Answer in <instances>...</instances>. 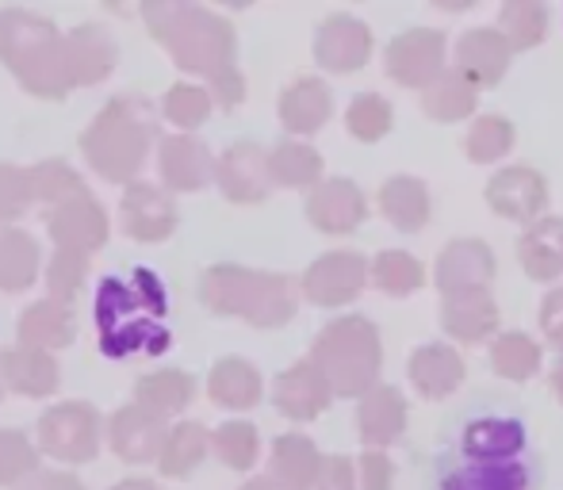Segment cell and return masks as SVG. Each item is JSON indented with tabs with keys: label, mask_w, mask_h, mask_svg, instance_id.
I'll return each instance as SVG.
<instances>
[{
	"label": "cell",
	"mask_w": 563,
	"mask_h": 490,
	"mask_svg": "<svg viewBox=\"0 0 563 490\" xmlns=\"http://www.w3.org/2000/svg\"><path fill=\"white\" fill-rule=\"evenodd\" d=\"M407 376L422 399H445L464 383V357L452 345H418L407 360Z\"/></svg>",
	"instance_id": "28"
},
{
	"label": "cell",
	"mask_w": 563,
	"mask_h": 490,
	"mask_svg": "<svg viewBox=\"0 0 563 490\" xmlns=\"http://www.w3.org/2000/svg\"><path fill=\"white\" fill-rule=\"evenodd\" d=\"M273 188H314L322 180V154L303 138H284L268 149Z\"/></svg>",
	"instance_id": "35"
},
{
	"label": "cell",
	"mask_w": 563,
	"mask_h": 490,
	"mask_svg": "<svg viewBox=\"0 0 563 490\" xmlns=\"http://www.w3.org/2000/svg\"><path fill=\"white\" fill-rule=\"evenodd\" d=\"M0 383H4V391L23 394V399H46L62 383L58 357L31 349V345H12L0 353Z\"/></svg>",
	"instance_id": "22"
},
{
	"label": "cell",
	"mask_w": 563,
	"mask_h": 490,
	"mask_svg": "<svg viewBox=\"0 0 563 490\" xmlns=\"http://www.w3.org/2000/svg\"><path fill=\"white\" fill-rule=\"evenodd\" d=\"M92 257L77 249H54V257L46 260L43 268V283L51 291V299H62V303H74L85 291V280H89Z\"/></svg>",
	"instance_id": "44"
},
{
	"label": "cell",
	"mask_w": 563,
	"mask_h": 490,
	"mask_svg": "<svg viewBox=\"0 0 563 490\" xmlns=\"http://www.w3.org/2000/svg\"><path fill=\"white\" fill-rule=\"evenodd\" d=\"M157 138V112L146 97L119 92L97 112V120L85 126L81 154L97 169V177L112 185H134L146 169L150 149Z\"/></svg>",
	"instance_id": "2"
},
{
	"label": "cell",
	"mask_w": 563,
	"mask_h": 490,
	"mask_svg": "<svg viewBox=\"0 0 563 490\" xmlns=\"http://www.w3.org/2000/svg\"><path fill=\"white\" fill-rule=\"evenodd\" d=\"M104 441V417L92 402H58L35 425V448L58 464L97 460Z\"/></svg>",
	"instance_id": "6"
},
{
	"label": "cell",
	"mask_w": 563,
	"mask_h": 490,
	"mask_svg": "<svg viewBox=\"0 0 563 490\" xmlns=\"http://www.w3.org/2000/svg\"><path fill=\"white\" fill-rule=\"evenodd\" d=\"M307 223L322 234H353L368 219V200L349 177L319 180L307 196Z\"/></svg>",
	"instance_id": "15"
},
{
	"label": "cell",
	"mask_w": 563,
	"mask_h": 490,
	"mask_svg": "<svg viewBox=\"0 0 563 490\" xmlns=\"http://www.w3.org/2000/svg\"><path fill=\"white\" fill-rule=\"evenodd\" d=\"M441 330L452 342L479 345L498 330V303L487 288H464L441 296Z\"/></svg>",
	"instance_id": "18"
},
{
	"label": "cell",
	"mask_w": 563,
	"mask_h": 490,
	"mask_svg": "<svg viewBox=\"0 0 563 490\" xmlns=\"http://www.w3.org/2000/svg\"><path fill=\"white\" fill-rule=\"evenodd\" d=\"M192 399H196V379L180 368L146 371V376H139V383H134V402L154 410V414H162L165 422H169L173 414H180V410H188Z\"/></svg>",
	"instance_id": "34"
},
{
	"label": "cell",
	"mask_w": 563,
	"mask_h": 490,
	"mask_svg": "<svg viewBox=\"0 0 563 490\" xmlns=\"http://www.w3.org/2000/svg\"><path fill=\"white\" fill-rule=\"evenodd\" d=\"M211 453V430L203 422H177L165 433V445L157 453V471L165 479H188Z\"/></svg>",
	"instance_id": "33"
},
{
	"label": "cell",
	"mask_w": 563,
	"mask_h": 490,
	"mask_svg": "<svg viewBox=\"0 0 563 490\" xmlns=\"http://www.w3.org/2000/svg\"><path fill=\"white\" fill-rule=\"evenodd\" d=\"M314 490H356V468L349 456H322V471Z\"/></svg>",
	"instance_id": "50"
},
{
	"label": "cell",
	"mask_w": 563,
	"mask_h": 490,
	"mask_svg": "<svg viewBox=\"0 0 563 490\" xmlns=\"http://www.w3.org/2000/svg\"><path fill=\"white\" fill-rule=\"evenodd\" d=\"M165 433H169V422L139 402L119 407L104 425L108 445L123 464H154L165 445Z\"/></svg>",
	"instance_id": "14"
},
{
	"label": "cell",
	"mask_w": 563,
	"mask_h": 490,
	"mask_svg": "<svg viewBox=\"0 0 563 490\" xmlns=\"http://www.w3.org/2000/svg\"><path fill=\"white\" fill-rule=\"evenodd\" d=\"M200 303L219 319H245L257 330H280L296 319L299 291L284 272L245 265H211L200 276Z\"/></svg>",
	"instance_id": "4"
},
{
	"label": "cell",
	"mask_w": 563,
	"mask_h": 490,
	"mask_svg": "<svg viewBox=\"0 0 563 490\" xmlns=\"http://www.w3.org/2000/svg\"><path fill=\"white\" fill-rule=\"evenodd\" d=\"M307 360L322 371L330 394H338V399H361V394H368L379 383V368H384L379 330L364 314L334 319L319 330Z\"/></svg>",
	"instance_id": "5"
},
{
	"label": "cell",
	"mask_w": 563,
	"mask_h": 490,
	"mask_svg": "<svg viewBox=\"0 0 563 490\" xmlns=\"http://www.w3.org/2000/svg\"><path fill=\"white\" fill-rule=\"evenodd\" d=\"M203 89L211 92V104H219V108H227V112H234V108L245 100V77H242V69H227L223 77L208 81Z\"/></svg>",
	"instance_id": "51"
},
{
	"label": "cell",
	"mask_w": 563,
	"mask_h": 490,
	"mask_svg": "<svg viewBox=\"0 0 563 490\" xmlns=\"http://www.w3.org/2000/svg\"><path fill=\"white\" fill-rule=\"evenodd\" d=\"M490 280H495V253L479 238L449 242L433 260V283H438L441 296L464 288H487Z\"/></svg>",
	"instance_id": "19"
},
{
	"label": "cell",
	"mask_w": 563,
	"mask_h": 490,
	"mask_svg": "<svg viewBox=\"0 0 563 490\" xmlns=\"http://www.w3.org/2000/svg\"><path fill=\"white\" fill-rule=\"evenodd\" d=\"M438 8H445V12H464V8H472V0H438Z\"/></svg>",
	"instance_id": "55"
},
{
	"label": "cell",
	"mask_w": 563,
	"mask_h": 490,
	"mask_svg": "<svg viewBox=\"0 0 563 490\" xmlns=\"http://www.w3.org/2000/svg\"><path fill=\"white\" fill-rule=\"evenodd\" d=\"M322 471V453L311 437L303 433H284L273 441V456H268V483L273 490H314Z\"/></svg>",
	"instance_id": "25"
},
{
	"label": "cell",
	"mask_w": 563,
	"mask_h": 490,
	"mask_svg": "<svg viewBox=\"0 0 563 490\" xmlns=\"http://www.w3.org/2000/svg\"><path fill=\"white\" fill-rule=\"evenodd\" d=\"M518 260L529 280H537V283L560 280L563 276V219L541 215L537 223H529L526 234L518 238Z\"/></svg>",
	"instance_id": "27"
},
{
	"label": "cell",
	"mask_w": 563,
	"mask_h": 490,
	"mask_svg": "<svg viewBox=\"0 0 563 490\" xmlns=\"http://www.w3.org/2000/svg\"><path fill=\"white\" fill-rule=\"evenodd\" d=\"M361 490H391L395 487V464L387 453H376V448H368V453L361 456Z\"/></svg>",
	"instance_id": "48"
},
{
	"label": "cell",
	"mask_w": 563,
	"mask_h": 490,
	"mask_svg": "<svg viewBox=\"0 0 563 490\" xmlns=\"http://www.w3.org/2000/svg\"><path fill=\"white\" fill-rule=\"evenodd\" d=\"M0 62L23 85V92L38 100H66L74 92L66 69V35L38 12L27 8L0 12Z\"/></svg>",
	"instance_id": "3"
},
{
	"label": "cell",
	"mask_w": 563,
	"mask_h": 490,
	"mask_svg": "<svg viewBox=\"0 0 563 490\" xmlns=\"http://www.w3.org/2000/svg\"><path fill=\"white\" fill-rule=\"evenodd\" d=\"M490 368L510 383H526L541 371V345L529 334L514 330V334H498L490 342Z\"/></svg>",
	"instance_id": "39"
},
{
	"label": "cell",
	"mask_w": 563,
	"mask_h": 490,
	"mask_svg": "<svg viewBox=\"0 0 563 490\" xmlns=\"http://www.w3.org/2000/svg\"><path fill=\"white\" fill-rule=\"evenodd\" d=\"M372 54V31L356 15H330L319 23V35H314V62H319L327 74H353L368 62Z\"/></svg>",
	"instance_id": "16"
},
{
	"label": "cell",
	"mask_w": 563,
	"mask_h": 490,
	"mask_svg": "<svg viewBox=\"0 0 563 490\" xmlns=\"http://www.w3.org/2000/svg\"><path fill=\"white\" fill-rule=\"evenodd\" d=\"M46 234H51L58 249H77L92 257L97 249H104L112 223H108L104 203L92 192H85L58 203V208H46Z\"/></svg>",
	"instance_id": "10"
},
{
	"label": "cell",
	"mask_w": 563,
	"mask_h": 490,
	"mask_svg": "<svg viewBox=\"0 0 563 490\" xmlns=\"http://www.w3.org/2000/svg\"><path fill=\"white\" fill-rule=\"evenodd\" d=\"M395 123V112L379 92H361L353 97V104L345 108V131L356 142H379Z\"/></svg>",
	"instance_id": "46"
},
{
	"label": "cell",
	"mask_w": 563,
	"mask_h": 490,
	"mask_svg": "<svg viewBox=\"0 0 563 490\" xmlns=\"http://www.w3.org/2000/svg\"><path fill=\"white\" fill-rule=\"evenodd\" d=\"M38 272H43V249H38L35 234L4 226L0 231V291L20 296L38 280Z\"/></svg>",
	"instance_id": "32"
},
{
	"label": "cell",
	"mask_w": 563,
	"mask_h": 490,
	"mask_svg": "<svg viewBox=\"0 0 563 490\" xmlns=\"http://www.w3.org/2000/svg\"><path fill=\"white\" fill-rule=\"evenodd\" d=\"M407 430V399H402L399 387L376 383L368 394H361V407H356V433L368 448L387 453L395 441Z\"/></svg>",
	"instance_id": "21"
},
{
	"label": "cell",
	"mask_w": 563,
	"mask_h": 490,
	"mask_svg": "<svg viewBox=\"0 0 563 490\" xmlns=\"http://www.w3.org/2000/svg\"><path fill=\"white\" fill-rule=\"evenodd\" d=\"M441 490H529V468L518 460L464 464V468L449 471Z\"/></svg>",
	"instance_id": "38"
},
{
	"label": "cell",
	"mask_w": 563,
	"mask_h": 490,
	"mask_svg": "<svg viewBox=\"0 0 563 490\" xmlns=\"http://www.w3.org/2000/svg\"><path fill=\"white\" fill-rule=\"evenodd\" d=\"M216 112L211 104V92L203 85H192V81H177L162 100V115L169 120L173 126H180V134H192L196 126H203Z\"/></svg>",
	"instance_id": "43"
},
{
	"label": "cell",
	"mask_w": 563,
	"mask_h": 490,
	"mask_svg": "<svg viewBox=\"0 0 563 490\" xmlns=\"http://www.w3.org/2000/svg\"><path fill=\"white\" fill-rule=\"evenodd\" d=\"M479 104V89L467 77H460L456 69H445L433 85L422 89V112L438 123H460L475 112Z\"/></svg>",
	"instance_id": "36"
},
{
	"label": "cell",
	"mask_w": 563,
	"mask_h": 490,
	"mask_svg": "<svg viewBox=\"0 0 563 490\" xmlns=\"http://www.w3.org/2000/svg\"><path fill=\"white\" fill-rule=\"evenodd\" d=\"M157 172L165 192H203L216 180V157L196 134H165L157 142Z\"/></svg>",
	"instance_id": "13"
},
{
	"label": "cell",
	"mask_w": 563,
	"mask_h": 490,
	"mask_svg": "<svg viewBox=\"0 0 563 490\" xmlns=\"http://www.w3.org/2000/svg\"><path fill=\"white\" fill-rule=\"evenodd\" d=\"M20 345H31V349L43 353H58L69 349L77 337V314L74 303H62V299H35L31 307H23L20 314Z\"/></svg>",
	"instance_id": "26"
},
{
	"label": "cell",
	"mask_w": 563,
	"mask_h": 490,
	"mask_svg": "<svg viewBox=\"0 0 563 490\" xmlns=\"http://www.w3.org/2000/svg\"><path fill=\"white\" fill-rule=\"evenodd\" d=\"M541 334L563 357V288H552L541 303Z\"/></svg>",
	"instance_id": "49"
},
{
	"label": "cell",
	"mask_w": 563,
	"mask_h": 490,
	"mask_svg": "<svg viewBox=\"0 0 563 490\" xmlns=\"http://www.w3.org/2000/svg\"><path fill=\"white\" fill-rule=\"evenodd\" d=\"M487 208L498 219H510V223H537L549 208V180L529 165L498 169L487 180Z\"/></svg>",
	"instance_id": "12"
},
{
	"label": "cell",
	"mask_w": 563,
	"mask_h": 490,
	"mask_svg": "<svg viewBox=\"0 0 563 490\" xmlns=\"http://www.w3.org/2000/svg\"><path fill=\"white\" fill-rule=\"evenodd\" d=\"M526 448V425L514 417H479L464 430V453L472 464L518 460Z\"/></svg>",
	"instance_id": "30"
},
{
	"label": "cell",
	"mask_w": 563,
	"mask_h": 490,
	"mask_svg": "<svg viewBox=\"0 0 563 490\" xmlns=\"http://www.w3.org/2000/svg\"><path fill=\"white\" fill-rule=\"evenodd\" d=\"M280 123L291 138H303V134H319L322 126L334 115V92L322 77H299L288 89L280 92Z\"/></svg>",
	"instance_id": "23"
},
{
	"label": "cell",
	"mask_w": 563,
	"mask_h": 490,
	"mask_svg": "<svg viewBox=\"0 0 563 490\" xmlns=\"http://www.w3.org/2000/svg\"><path fill=\"white\" fill-rule=\"evenodd\" d=\"M456 69L460 77L475 85V89H490L506 77L510 69V46L503 43L495 27H472L460 35L456 43Z\"/></svg>",
	"instance_id": "24"
},
{
	"label": "cell",
	"mask_w": 563,
	"mask_h": 490,
	"mask_svg": "<svg viewBox=\"0 0 563 490\" xmlns=\"http://www.w3.org/2000/svg\"><path fill=\"white\" fill-rule=\"evenodd\" d=\"M216 185L230 203H242V208L268 200V192H273V180H268V149L250 138L227 146L223 157H216Z\"/></svg>",
	"instance_id": "11"
},
{
	"label": "cell",
	"mask_w": 563,
	"mask_h": 490,
	"mask_svg": "<svg viewBox=\"0 0 563 490\" xmlns=\"http://www.w3.org/2000/svg\"><path fill=\"white\" fill-rule=\"evenodd\" d=\"M180 223L177 200L162 185L134 180L119 200V226L131 242H165Z\"/></svg>",
	"instance_id": "9"
},
{
	"label": "cell",
	"mask_w": 563,
	"mask_h": 490,
	"mask_svg": "<svg viewBox=\"0 0 563 490\" xmlns=\"http://www.w3.org/2000/svg\"><path fill=\"white\" fill-rule=\"evenodd\" d=\"M265 394V379L245 357H223L208 371V399L223 410H253Z\"/></svg>",
	"instance_id": "29"
},
{
	"label": "cell",
	"mask_w": 563,
	"mask_h": 490,
	"mask_svg": "<svg viewBox=\"0 0 563 490\" xmlns=\"http://www.w3.org/2000/svg\"><path fill=\"white\" fill-rule=\"evenodd\" d=\"M498 35L503 43L514 51H533V46L544 43L549 35V8L537 4V0H514V4H503L498 12Z\"/></svg>",
	"instance_id": "37"
},
{
	"label": "cell",
	"mask_w": 563,
	"mask_h": 490,
	"mask_svg": "<svg viewBox=\"0 0 563 490\" xmlns=\"http://www.w3.org/2000/svg\"><path fill=\"white\" fill-rule=\"evenodd\" d=\"M379 211H384V219L395 231L418 234L430 223V188L418 177L399 172V177L384 180V188H379Z\"/></svg>",
	"instance_id": "31"
},
{
	"label": "cell",
	"mask_w": 563,
	"mask_h": 490,
	"mask_svg": "<svg viewBox=\"0 0 563 490\" xmlns=\"http://www.w3.org/2000/svg\"><path fill=\"white\" fill-rule=\"evenodd\" d=\"M27 177H31V196H35L38 203H46V208H58V203L89 192L81 172L62 162V157H46V162L31 165Z\"/></svg>",
	"instance_id": "40"
},
{
	"label": "cell",
	"mask_w": 563,
	"mask_h": 490,
	"mask_svg": "<svg viewBox=\"0 0 563 490\" xmlns=\"http://www.w3.org/2000/svg\"><path fill=\"white\" fill-rule=\"evenodd\" d=\"M238 490H273V483H268L265 476H257V479H250V483H242Z\"/></svg>",
	"instance_id": "56"
},
{
	"label": "cell",
	"mask_w": 563,
	"mask_h": 490,
	"mask_svg": "<svg viewBox=\"0 0 563 490\" xmlns=\"http://www.w3.org/2000/svg\"><path fill=\"white\" fill-rule=\"evenodd\" d=\"M154 43L169 51L177 69L203 81H216L227 69H238V35L234 23L203 4H173V0H150L142 4Z\"/></svg>",
	"instance_id": "1"
},
{
	"label": "cell",
	"mask_w": 563,
	"mask_h": 490,
	"mask_svg": "<svg viewBox=\"0 0 563 490\" xmlns=\"http://www.w3.org/2000/svg\"><path fill=\"white\" fill-rule=\"evenodd\" d=\"M330 387L322 379V371L311 360H296L288 371H280L273 383V402L288 422H314L319 414H327L330 407Z\"/></svg>",
	"instance_id": "20"
},
{
	"label": "cell",
	"mask_w": 563,
	"mask_h": 490,
	"mask_svg": "<svg viewBox=\"0 0 563 490\" xmlns=\"http://www.w3.org/2000/svg\"><path fill=\"white\" fill-rule=\"evenodd\" d=\"M211 453L219 456V464H227L230 471H250L257 464L261 453V433L250 422H223L211 433Z\"/></svg>",
	"instance_id": "45"
},
{
	"label": "cell",
	"mask_w": 563,
	"mask_h": 490,
	"mask_svg": "<svg viewBox=\"0 0 563 490\" xmlns=\"http://www.w3.org/2000/svg\"><path fill=\"white\" fill-rule=\"evenodd\" d=\"M364 288H368V260L356 249L322 253V257L311 260L307 272L299 276L303 299H311L314 307H330V311L353 303Z\"/></svg>",
	"instance_id": "7"
},
{
	"label": "cell",
	"mask_w": 563,
	"mask_h": 490,
	"mask_svg": "<svg viewBox=\"0 0 563 490\" xmlns=\"http://www.w3.org/2000/svg\"><path fill=\"white\" fill-rule=\"evenodd\" d=\"M0 402H4V383H0Z\"/></svg>",
	"instance_id": "57"
},
{
	"label": "cell",
	"mask_w": 563,
	"mask_h": 490,
	"mask_svg": "<svg viewBox=\"0 0 563 490\" xmlns=\"http://www.w3.org/2000/svg\"><path fill=\"white\" fill-rule=\"evenodd\" d=\"M387 77L402 89H426L445 74V35L438 27H410L387 43Z\"/></svg>",
	"instance_id": "8"
},
{
	"label": "cell",
	"mask_w": 563,
	"mask_h": 490,
	"mask_svg": "<svg viewBox=\"0 0 563 490\" xmlns=\"http://www.w3.org/2000/svg\"><path fill=\"white\" fill-rule=\"evenodd\" d=\"M514 142H518V126L506 120V115H479L464 138V154L475 165H490V162H503L514 149Z\"/></svg>",
	"instance_id": "42"
},
{
	"label": "cell",
	"mask_w": 563,
	"mask_h": 490,
	"mask_svg": "<svg viewBox=\"0 0 563 490\" xmlns=\"http://www.w3.org/2000/svg\"><path fill=\"white\" fill-rule=\"evenodd\" d=\"M549 383H552V394H556V399L563 402V357L556 360V365H552V371H549Z\"/></svg>",
	"instance_id": "54"
},
{
	"label": "cell",
	"mask_w": 563,
	"mask_h": 490,
	"mask_svg": "<svg viewBox=\"0 0 563 490\" xmlns=\"http://www.w3.org/2000/svg\"><path fill=\"white\" fill-rule=\"evenodd\" d=\"M35 203L31 196V177L23 165L0 162V226H12L15 219H23Z\"/></svg>",
	"instance_id": "47"
},
{
	"label": "cell",
	"mask_w": 563,
	"mask_h": 490,
	"mask_svg": "<svg viewBox=\"0 0 563 490\" xmlns=\"http://www.w3.org/2000/svg\"><path fill=\"white\" fill-rule=\"evenodd\" d=\"M23 490H85V483L74 471H35Z\"/></svg>",
	"instance_id": "52"
},
{
	"label": "cell",
	"mask_w": 563,
	"mask_h": 490,
	"mask_svg": "<svg viewBox=\"0 0 563 490\" xmlns=\"http://www.w3.org/2000/svg\"><path fill=\"white\" fill-rule=\"evenodd\" d=\"M119 62V46L100 23H81L66 35V69L74 89H92L108 81Z\"/></svg>",
	"instance_id": "17"
},
{
	"label": "cell",
	"mask_w": 563,
	"mask_h": 490,
	"mask_svg": "<svg viewBox=\"0 0 563 490\" xmlns=\"http://www.w3.org/2000/svg\"><path fill=\"white\" fill-rule=\"evenodd\" d=\"M368 280L376 283L384 296H410V291H418L426 283V268L418 257H410V253L402 249H384L376 260L368 265Z\"/></svg>",
	"instance_id": "41"
},
{
	"label": "cell",
	"mask_w": 563,
	"mask_h": 490,
	"mask_svg": "<svg viewBox=\"0 0 563 490\" xmlns=\"http://www.w3.org/2000/svg\"><path fill=\"white\" fill-rule=\"evenodd\" d=\"M112 490H162L154 483V479H142V476H134V479H123V483H115Z\"/></svg>",
	"instance_id": "53"
}]
</instances>
